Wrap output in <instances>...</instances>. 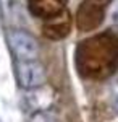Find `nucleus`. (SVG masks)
<instances>
[{
  "instance_id": "obj_1",
  "label": "nucleus",
  "mask_w": 118,
  "mask_h": 122,
  "mask_svg": "<svg viewBox=\"0 0 118 122\" xmlns=\"http://www.w3.org/2000/svg\"><path fill=\"white\" fill-rule=\"evenodd\" d=\"M16 80L23 88L34 90L45 83V70L36 60H18L16 62Z\"/></svg>"
},
{
  "instance_id": "obj_2",
  "label": "nucleus",
  "mask_w": 118,
  "mask_h": 122,
  "mask_svg": "<svg viewBox=\"0 0 118 122\" xmlns=\"http://www.w3.org/2000/svg\"><path fill=\"white\" fill-rule=\"evenodd\" d=\"M10 47L18 60H36L39 54L37 41L26 31H11L8 36Z\"/></svg>"
},
{
  "instance_id": "obj_3",
  "label": "nucleus",
  "mask_w": 118,
  "mask_h": 122,
  "mask_svg": "<svg viewBox=\"0 0 118 122\" xmlns=\"http://www.w3.org/2000/svg\"><path fill=\"white\" fill-rule=\"evenodd\" d=\"M110 0H86L79 8L78 23L81 28H92L104 16V10Z\"/></svg>"
},
{
  "instance_id": "obj_4",
  "label": "nucleus",
  "mask_w": 118,
  "mask_h": 122,
  "mask_svg": "<svg viewBox=\"0 0 118 122\" xmlns=\"http://www.w3.org/2000/svg\"><path fill=\"white\" fill-rule=\"evenodd\" d=\"M29 10L42 18H54L63 11L66 0H27Z\"/></svg>"
}]
</instances>
